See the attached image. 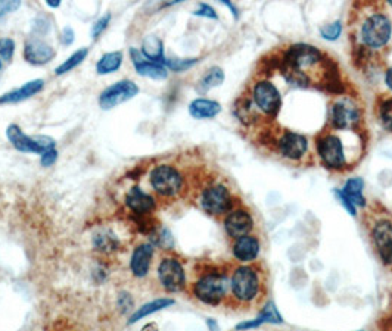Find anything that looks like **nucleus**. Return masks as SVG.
Instances as JSON below:
<instances>
[{"instance_id":"obj_1","label":"nucleus","mask_w":392,"mask_h":331,"mask_svg":"<svg viewBox=\"0 0 392 331\" xmlns=\"http://www.w3.org/2000/svg\"><path fill=\"white\" fill-rule=\"evenodd\" d=\"M6 137L17 151L24 153H39L55 149L56 142L49 135H27L17 124L9 125L6 129Z\"/></svg>"},{"instance_id":"obj_2","label":"nucleus","mask_w":392,"mask_h":331,"mask_svg":"<svg viewBox=\"0 0 392 331\" xmlns=\"http://www.w3.org/2000/svg\"><path fill=\"white\" fill-rule=\"evenodd\" d=\"M260 276L255 268L252 267H239L234 269L232 280H230V287L233 292V296L238 301L242 302H250L260 292Z\"/></svg>"},{"instance_id":"obj_3","label":"nucleus","mask_w":392,"mask_h":331,"mask_svg":"<svg viewBox=\"0 0 392 331\" xmlns=\"http://www.w3.org/2000/svg\"><path fill=\"white\" fill-rule=\"evenodd\" d=\"M229 290V280L223 274H208L199 278L194 287L196 298L208 305H218Z\"/></svg>"},{"instance_id":"obj_4","label":"nucleus","mask_w":392,"mask_h":331,"mask_svg":"<svg viewBox=\"0 0 392 331\" xmlns=\"http://www.w3.org/2000/svg\"><path fill=\"white\" fill-rule=\"evenodd\" d=\"M151 185L158 195L171 198L182 190L183 178L171 165H158L151 173Z\"/></svg>"},{"instance_id":"obj_5","label":"nucleus","mask_w":392,"mask_h":331,"mask_svg":"<svg viewBox=\"0 0 392 331\" xmlns=\"http://www.w3.org/2000/svg\"><path fill=\"white\" fill-rule=\"evenodd\" d=\"M391 32H392V27L389 19L382 14H376L364 22V26L362 28V37L367 46L376 49V48H382V46L388 43Z\"/></svg>"},{"instance_id":"obj_6","label":"nucleus","mask_w":392,"mask_h":331,"mask_svg":"<svg viewBox=\"0 0 392 331\" xmlns=\"http://www.w3.org/2000/svg\"><path fill=\"white\" fill-rule=\"evenodd\" d=\"M139 93V87L130 79H121V82L106 87L99 96V105L102 109L109 111L118 105L129 102Z\"/></svg>"},{"instance_id":"obj_7","label":"nucleus","mask_w":392,"mask_h":331,"mask_svg":"<svg viewBox=\"0 0 392 331\" xmlns=\"http://www.w3.org/2000/svg\"><path fill=\"white\" fill-rule=\"evenodd\" d=\"M158 277L162 287L171 293L180 292L186 284L185 269L180 262L174 258H165L161 261L158 267Z\"/></svg>"},{"instance_id":"obj_8","label":"nucleus","mask_w":392,"mask_h":331,"mask_svg":"<svg viewBox=\"0 0 392 331\" xmlns=\"http://www.w3.org/2000/svg\"><path fill=\"white\" fill-rule=\"evenodd\" d=\"M200 207L209 215H223L232 208V198L224 186L208 187L200 198Z\"/></svg>"},{"instance_id":"obj_9","label":"nucleus","mask_w":392,"mask_h":331,"mask_svg":"<svg viewBox=\"0 0 392 331\" xmlns=\"http://www.w3.org/2000/svg\"><path fill=\"white\" fill-rule=\"evenodd\" d=\"M286 61L288 65L292 68V73H301L299 70L317 65L321 61V53L316 48H312V46L298 44L289 49Z\"/></svg>"},{"instance_id":"obj_10","label":"nucleus","mask_w":392,"mask_h":331,"mask_svg":"<svg viewBox=\"0 0 392 331\" xmlns=\"http://www.w3.org/2000/svg\"><path fill=\"white\" fill-rule=\"evenodd\" d=\"M319 153L323 159V162L329 168H342L346 164L342 142L339 137L333 134L324 135L319 142Z\"/></svg>"},{"instance_id":"obj_11","label":"nucleus","mask_w":392,"mask_h":331,"mask_svg":"<svg viewBox=\"0 0 392 331\" xmlns=\"http://www.w3.org/2000/svg\"><path fill=\"white\" fill-rule=\"evenodd\" d=\"M254 100L255 104L259 105V108L268 113V115H273L276 113L282 105V99H280L279 90L268 82H260L256 83L254 87Z\"/></svg>"},{"instance_id":"obj_12","label":"nucleus","mask_w":392,"mask_h":331,"mask_svg":"<svg viewBox=\"0 0 392 331\" xmlns=\"http://www.w3.org/2000/svg\"><path fill=\"white\" fill-rule=\"evenodd\" d=\"M360 120V109L354 102L342 99L332 108V122L336 129H351Z\"/></svg>"},{"instance_id":"obj_13","label":"nucleus","mask_w":392,"mask_h":331,"mask_svg":"<svg viewBox=\"0 0 392 331\" xmlns=\"http://www.w3.org/2000/svg\"><path fill=\"white\" fill-rule=\"evenodd\" d=\"M130 56L136 73L142 77H148L152 79H165L168 77L167 68L162 64H156L144 58V55L136 48L130 49Z\"/></svg>"},{"instance_id":"obj_14","label":"nucleus","mask_w":392,"mask_h":331,"mask_svg":"<svg viewBox=\"0 0 392 331\" xmlns=\"http://www.w3.org/2000/svg\"><path fill=\"white\" fill-rule=\"evenodd\" d=\"M55 49L46 41L40 39H31L26 43L24 58L31 65H44L49 64L55 58Z\"/></svg>"},{"instance_id":"obj_15","label":"nucleus","mask_w":392,"mask_h":331,"mask_svg":"<svg viewBox=\"0 0 392 331\" xmlns=\"http://www.w3.org/2000/svg\"><path fill=\"white\" fill-rule=\"evenodd\" d=\"M252 227H254L252 216L243 209L230 212L227 215V218L224 220V228H226L227 234L233 238H241L246 234H250Z\"/></svg>"},{"instance_id":"obj_16","label":"nucleus","mask_w":392,"mask_h":331,"mask_svg":"<svg viewBox=\"0 0 392 331\" xmlns=\"http://www.w3.org/2000/svg\"><path fill=\"white\" fill-rule=\"evenodd\" d=\"M373 242L385 264H392V224L380 221L373 228Z\"/></svg>"},{"instance_id":"obj_17","label":"nucleus","mask_w":392,"mask_h":331,"mask_svg":"<svg viewBox=\"0 0 392 331\" xmlns=\"http://www.w3.org/2000/svg\"><path fill=\"white\" fill-rule=\"evenodd\" d=\"M153 258V246L151 243L139 245L131 255L130 259V269L134 277L143 278L149 272L151 261Z\"/></svg>"},{"instance_id":"obj_18","label":"nucleus","mask_w":392,"mask_h":331,"mask_svg":"<svg viewBox=\"0 0 392 331\" xmlns=\"http://www.w3.org/2000/svg\"><path fill=\"white\" fill-rule=\"evenodd\" d=\"M307 139L297 133H286L279 142V149L283 156L289 159H299L307 152Z\"/></svg>"},{"instance_id":"obj_19","label":"nucleus","mask_w":392,"mask_h":331,"mask_svg":"<svg viewBox=\"0 0 392 331\" xmlns=\"http://www.w3.org/2000/svg\"><path fill=\"white\" fill-rule=\"evenodd\" d=\"M126 205L134 214L147 215L155 209V199L140 187H131L126 196Z\"/></svg>"},{"instance_id":"obj_20","label":"nucleus","mask_w":392,"mask_h":331,"mask_svg":"<svg viewBox=\"0 0 392 331\" xmlns=\"http://www.w3.org/2000/svg\"><path fill=\"white\" fill-rule=\"evenodd\" d=\"M260 240L256 236L246 234L241 238H236L233 245V255L242 262H251L256 259L260 254Z\"/></svg>"},{"instance_id":"obj_21","label":"nucleus","mask_w":392,"mask_h":331,"mask_svg":"<svg viewBox=\"0 0 392 331\" xmlns=\"http://www.w3.org/2000/svg\"><path fill=\"white\" fill-rule=\"evenodd\" d=\"M43 87H44L43 79H32V82L26 83L19 88H15L12 91H9V93L0 96V104H18V102L30 99L35 95L40 93Z\"/></svg>"},{"instance_id":"obj_22","label":"nucleus","mask_w":392,"mask_h":331,"mask_svg":"<svg viewBox=\"0 0 392 331\" xmlns=\"http://www.w3.org/2000/svg\"><path fill=\"white\" fill-rule=\"evenodd\" d=\"M221 111L218 102L208 99H196L189 105V113L196 120H207L217 117Z\"/></svg>"},{"instance_id":"obj_23","label":"nucleus","mask_w":392,"mask_h":331,"mask_svg":"<svg viewBox=\"0 0 392 331\" xmlns=\"http://www.w3.org/2000/svg\"><path fill=\"white\" fill-rule=\"evenodd\" d=\"M142 53L144 55V58L156 62V64H164V44L162 41L156 36H148L143 40L142 44Z\"/></svg>"},{"instance_id":"obj_24","label":"nucleus","mask_w":392,"mask_h":331,"mask_svg":"<svg viewBox=\"0 0 392 331\" xmlns=\"http://www.w3.org/2000/svg\"><path fill=\"white\" fill-rule=\"evenodd\" d=\"M174 305V301L173 299H167V298H162V299H155L152 302H148V303H144L143 306H140L139 310L134 312L130 319H129V324H136L139 319L144 318V316H148L151 314H155V312H158L161 310H164V308H168V306H171Z\"/></svg>"},{"instance_id":"obj_25","label":"nucleus","mask_w":392,"mask_h":331,"mask_svg":"<svg viewBox=\"0 0 392 331\" xmlns=\"http://www.w3.org/2000/svg\"><path fill=\"white\" fill-rule=\"evenodd\" d=\"M264 323H282V316L279 315L277 310H276V306L273 302H268L264 308V311L263 314L254 319V321H250V323H242L236 327V330H246V328H254V327H259Z\"/></svg>"},{"instance_id":"obj_26","label":"nucleus","mask_w":392,"mask_h":331,"mask_svg":"<svg viewBox=\"0 0 392 331\" xmlns=\"http://www.w3.org/2000/svg\"><path fill=\"white\" fill-rule=\"evenodd\" d=\"M122 64V52H108L96 64V73L99 75H106L115 73Z\"/></svg>"},{"instance_id":"obj_27","label":"nucleus","mask_w":392,"mask_h":331,"mask_svg":"<svg viewBox=\"0 0 392 331\" xmlns=\"http://www.w3.org/2000/svg\"><path fill=\"white\" fill-rule=\"evenodd\" d=\"M342 195L348 199L354 207H364L366 199L363 196V180L362 178H351L346 181V185L342 190Z\"/></svg>"},{"instance_id":"obj_28","label":"nucleus","mask_w":392,"mask_h":331,"mask_svg":"<svg viewBox=\"0 0 392 331\" xmlns=\"http://www.w3.org/2000/svg\"><path fill=\"white\" fill-rule=\"evenodd\" d=\"M223 82H224V73H223L221 68L212 66L207 71V74L203 78H200L198 88H199L200 93H205V91L223 84Z\"/></svg>"},{"instance_id":"obj_29","label":"nucleus","mask_w":392,"mask_h":331,"mask_svg":"<svg viewBox=\"0 0 392 331\" xmlns=\"http://www.w3.org/2000/svg\"><path fill=\"white\" fill-rule=\"evenodd\" d=\"M88 50L86 48L83 49H78L77 52H74L68 59L64 61L58 68L55 70V74L56 75H62V74H66V73H70L71 70H74L75 66L80 65L84 59H86V56H87Z\"/></svg>"},{"instance_id":"obj_30","label":"nucleus","mask_w":392,"mask_h":331,"mask_svg":"<svg viewBox=\"0 0 392 331\" xmlns=\"http://www.w3.org/2000/svg\"><path fill=\"white\" fill-rule=\"evenodd\" d=\"M93 245L97 250H102V252H111V250H115V247L118 246V240L111 231H102L95 236Z\"/></svg>"},{"instance_id":"obj_31","label":"nucleus","mask_w":392,"mask_h":331,"mask_svg":"<svg viewBox=\"0 0 392 331\" xmlns=\"http://www.w3.org/2000/svg\"><path fill=\"white\" fill-rule=\"evenodd\" d=\"M15 53V41L10 37L0 39V58L6 62H10Z\"/></svg>"},{"instance_id":"obj_32","label":"nucleus","mask_w":392,"mask_h":331,"mask_svg":"<svg viewBox=\"0 0 392 331\" xmlns=\"http://www.w3.org/2000/svg\"><path fill=\"white\" fill-rule=\"evenodd\" d=\"M198 62V59H164V64L167 68H170L171 71L182 73L189 70L190 66H194Z\"/></svg>"},{"instance_id":"obj_33","label":"nucleus","mask_w":392,"mask_h":331,"mask_svg":"<svg viewBox=\"0 0 392 331\" xmlns=\"http://www.w3.org/2000/svg\"><path fill=\"white\" fill-rule=\"evenodd\" d=\"M341 31H342V26H341V22L339 21H336L333 22V24H329L326 27H323L320 30V34L321 36L326 39V40H336L339 36H341Z\"/></svg>"},{"instance_id":"obj_34","label":"nucleus","mask_w":392,"mask_h":331,"mask_svg":"<svg viewBox=\"0 0 392 331\" xmlns=\"http://www.w3.org/2000/svg\"><path fill=\"white\" fill-rule=\"evenodd\" d=\"M109 21H111V14H105L95 22L92 27V39H97L100 34L106 30V27L109 26Z\"/></svg>"},{"instance_id":"obj_35","label":"nucleus","mask_w":392,"mask_h":331,"mask_svg":"<svg viewBox=\"0 0 392 331\" xmlns=\"http://www.w3.org/2000/svg\"><path fill=\"white\" fill-rule=\"evenodd\" d=\"M380 120H382L384 127L388 131H392V100H388L384 104L382 111H380Z\"/></svg>"},{"instance_id":"obj_36","label":"nucleus","mask_w":392,"mask_h":331,"mask_svg":"<svg viewBox=\"0 0 392 331\" xmlns=\"http://www.w3.org/2000/svg\"><path fill=\"white\" fill-rule=\"evenodd\" d=\"M19 8H21L19 0H12V2H10V0H0V18L15 12V10Z\"/></svg>"},{"instance_id":"obj_37","label":"nucleus","mask_w":392,"mask_h":331,"mask_svg":"<svg viewBox=\"0 0 392 331\" xmlns=\"http://www.w3.org/2000/svg\"><path fill=\"white\" fill-rule=\"evenodd\" d=\"M56 159H58V152H56L55 149H52V151H48V152H44L41 155L40 164L43 167H52L56 162Z\"/></svg>"},{"instance_id":"obj_38","label":"nucleus","mask_w":392,"mask_h":331,"mask_svg":"<svg viewBox=\"0 0 392 331\" xmlns=\"http://www.w3.org/2000/svg\"><path fill=\"white\" fill-rule=\"evenodd\" d=\"M195 15L198 17H207V18H217V14H216V10L212 9L209 5H205V3H200L199 5V9L195 10Z\"/></svg>"},{"instance_id":"obj_39","label":"nucleus","mask_w":392,"mask_h":331,"mask_svg":"<svg viewBox=\"0 0 392 331\" xmlns=\"http://www.w3.org/2000/svg\"><path fill=\"white\" fill-rule=\"evenodd\" d=\"M118 306L122 310V312H127L133 308V299L130 298L129 293H121L118 296Z\"/></svg>"},{"instance_id":"obj_40","label":"nucleus","mask_w":392,"mask_h":331,"mask_svg":"<svg viewBox=\"0 0 392 331\" xmlns=\"http://www.w3.org/2000/svg\"><path fill=\"white\" fill-rule=\"evenodd\" d=\"M74 39H75V32L71 27H65L62 30V34H61V41L64 46H70L74 43Z\"/></svg>"},{"instance_id":"obj_41","label":"nucleus","mask_w":392,"mask_h":331,"mask_svg":"<svg viewBox=\"0 0 392 331\" xmlns=\"http://www.w3.org/2000/svg\"><path fill=\"white\" fill-rule=\"evenodd\" d=\"M336 196H338V198H339V200L342 202L344 208H345L346 211H348V212H350L351 215H355V208H354V205H353V203H351V202H350L348 199H346V198H345V196L342 195V191L336 190Z\"/></svg>"},{"instance_id":"obj_42","label":"nucleus","mask_w":392,"mask_h":331,"mask_svg":"<svg viewBox=\"0 0 392 331\" xmlns=\"http://www.w3.org/2000/svg\"><path fill=\"white\" fill-rule=\"evenodd\" d=\"M385 79H386V84H388V87L392 90V68H391V70H388Z\"/></svg>"},{"instance_id":"obj_43","label":"nucleus","mask_w":392,"mask_h":331,"mask_svg":"<svg viewBox=\"0 0 392 331\" xmlns=\"http://www.w3.org/2000/svg\"><path fill=\"white\" fill-rule=\"evenodd\" d=\"M46 5L50 6V8H59L61 2H59V0H48Z\"/></svg>"},{"instance_id":"obj_44","label":"nucleus","mask_w":392,"mask_h":331,"mask_svg":"<svg viewBox=\"0 0 392 331\" xmlns=\"http://www.w3.org/2000/svg\"><path fill=\"white\" fill-rule=\"evenodd\" d=\"M223 5H226V6H229L230 9H232V12H233V15L234 17H238V10H236V8H234L230 2H223Z\"/></svg>"},{"instance_id":"obj_45","label":"nucleus","mask_w":392,"mask_h":331,"mask_svg":"<svg viewBox=\"0 0 392 331\" xmlns=\"http://www.w3.org/2000/svg\"><path fill=\"white\" fill-rule=\"evenodd\" d=\"M208 325L211 328V331H218V325L212 321V319H208Z\"/></svg>"},{"instance_id":"obj_46","label":"nucleus","mask_w":392,"mask_h":331,"mask_svg":"<svg viewBox=\"0 0 392 331\" xmlns=\"http://www.w3.org/2000/svg\"><path fill=\"white\" fill-rule=\"evenodd\" d=\"M0 70H2V61H0Z\"/></svg>"},{"instance_id":"obj_47","label":"nucleus","mask_w":392,"mask_h":331,"mask_svg":"<svg viewBox=\"0 0 392 331\" xmlns=\"http://www.w3.org/2000/svg\"><path fill=\"white\" fill-rule=\"evenodd\" d=\"M389 3H391V6H392V2H389Z\"/></svg>"}]
</instances>
